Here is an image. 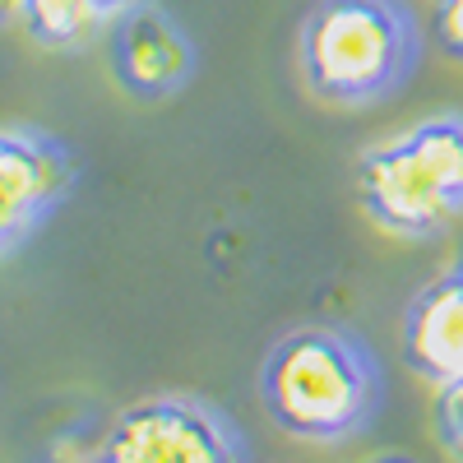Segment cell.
<instances>
[{"label":"cell","mask_w":463,"mask_h":463,"mask_svg":"<svg viewBox=\"0 0 463 463\" xmlns=\"http://www.w3.org/2000/svg\"><path fill=\"white\" fill-rule=\"evenodd\" d=\"M403 362L431 384L463 375V283L458 274L431 279L403 311Z\"/></svg>","instance_id":"obj_7"},{"label":"cell","mask_w":463,"mask_h":463,"mask_svg":"<svg viewBox=\"0 0 463 463\" xmlns=\"http://www.w3.org/2000/svg\"><path fill=\"white\" fill-rule=\"evenodd\" d=\"M74 190L70 148L43 130H0V255L14 250L37 222Z\"/></svg>","instance_id":"obj_5"},{"label":"cell","mask_w":463,"mask_h":463,"mask_svg":"<svg viewBox=\"0 0 463 463\" xmlns=\"http://www.w3.org/2000/svg\"><path fill=\"white\" fill-rule=\"evenodd\" d=\"M454 274H458V283H463V255H458V264H454Z\"/></svg>","instance_id":"obj_14"},{"label":"cell","mask_w":463,"mask_h":463,"mask_svg":"<svg viewBox=\"0 0 463 463\" xmlns=\"http://www.w3.org/2000/svg\"><path fill=\"white\" fill-rule=\"evenodd\" d=\"M371 463H417V458H403V454H384V458H371Z\"/></svg>","instance_id":"obj_13"},{"label":"cell","mask_w":463,"mask_h":463,"mask_svg":"<svg viewBox=\"0 0 463 463\" xmlns=\"http://www.w3.org/2000/svg\"><path fill=\"white\" fill-rule=\"evenodd\" d=\"M436 37L445 56L463 61V0H436Z\"/></svg>","instance_id":"obj_10"},{"label":"cell","mask_w":463,"mask_h":463,"mask_svg":"<svg viewBox=\"0 0 463 463\" xmlns=\"http://www.w3.org/2000/svg\"><path fill=\"white\" fill-rule=\"evenodd\" d=\"M431 427H436V440L445 445V454L463 463V375H449L436 384Z\"/></svg>","instance_id":"obj_9"},{"label":"cell","mask_w":463,"mask_h":463,"mask_svg":"<svg viewBox=\"0 0 463 463\" xmlns=\"http://www.w3.org/2000/svg\"><path fill=\"white\" fill-rule=\"evenodd\" d=\"M357 200L384 232L427 241L463 218V111H440L357 158Z\"/></svg>","instance_id":"obj_3"},{"label":"cell","mask_w":463,"mask_h":463,"mask_svg":"<svg viewBox=\"0 0 463 463\" xmlns=\"http://www.w3.org/2000/svg\"><path fill=\"white\" fill-rule=\"evenodd\" d=\"M384 399L371 347L338 325L288 329L260 362V403L279 431L311 445L362 436Z\"/></svg>","instance_id":"obj_1"},{"label":"cell","mask_w":463,"mask_h":463,"mask_svg":"<svg viewBox=\"0 0 463 463\" xmlns=\"http://www.w3.org/2000/svg\"><path fill=\"white\" fill-rule=\"evenodd\" d=\"M98 463H246L237 427L190 394H153L111 421Z\"/></svg>","instance_id":"obj_4"},{"label":"cell","mask_w":463,"mask_h":463,"mask_svg":"<svg viewBox=\"0 0 463 463\" xmlns=\"http://www.w3.org/2000/svg\"><path fill=\"white\" fill-rule=\"evenodd\" d=\"M24 24L43 47H80L107 14L98 0H28Z\"/></svg>","instance_id":"obj_8"},{"label":"cell","mask_w":463,"mask_h":463,"mask_svg":"<svg viewBox=\"0 0 463 463\" xmlns=\"http://www.w3.org/2000/svg\"><path fill=\"white\" fill-rule=\"evenodd\" d=\"M421 37L403 0H316L301 19V80L329 107H371L408 84Z\"/></svg>","instance_id":"obj_2"},{"label":"cell","mask_w":463,"mask_h":463,"mask_svg":"<svg viewBox=\"0 0 463 463\" xmlns=\"http://www.w3.org/2000/svg\"><path fill=\"white\" fill-rule=\"evenodd\" d=\"M195 65H200L195 43L163 5L144 0V5L111 19V74L130 98L139 102L172 98L195 80Z\"/></svg>","instance_id":"obj_6"},{"label":"cell","mask_w":463,"mask_h":463,"mask_svg":"<svg viewBox=\"0 0 463 463\" xmlns=\"http://www.w3.org/2000/svg\"><path fill=\"white\" fill-rule=\"evenodd\" d=\"M24 14H28V0H0V28L24 24Z\"/></svg>","instance_id":"obj_11"},{"label":"cell","mask_w":463,"mask_h":463,"mask_svg":"<svg viewBox=\"0 0 463 463\" xmlns=\"http://www.w3.org/2000/svg\"><path fill=\"white\" fill-rule=\"evenodd\" d=\"M98 5H102V14H107V19H116V14H126V10L144 5V0H98Z\"/></svg>","instance_id":"obj_12"}]
</instances>
